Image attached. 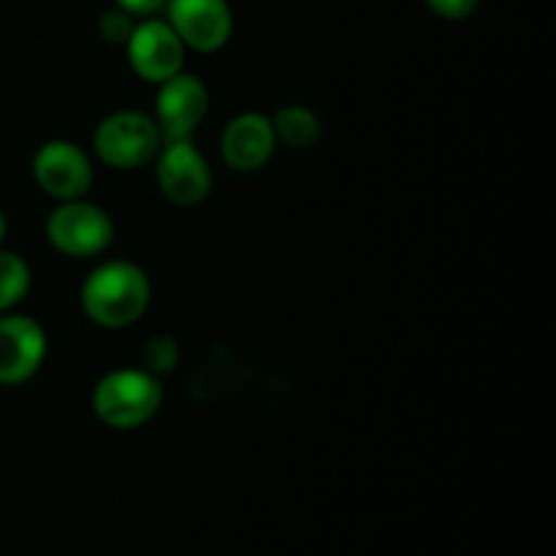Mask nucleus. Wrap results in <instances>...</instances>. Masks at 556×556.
<instances>
[{
  "mask_svg": "<svg viewBox=\"0 0 556 556\" xmlns=\"http://www.w3.org/2000/svg\"><path fill=\"white\" fill-rule=\"evenodd\" d=\"M3 237H5V215L3 210H0V242H3Z\"/></svg>",
  "mask_w": 556,
  "mask_h": 556,
  "instance_id": "a211bd4d",
  "label": "nucleus"
},
{
  "mask_svg": "<svg viewBox=\"0 0 556 556\" xmlns=\"http://www.w3.org/2000/svg\"><path fill=\"white\" fill-rule=\"evenodd\" d=\"M92 413L109 429H139L157 416L163 405L161 378L144 367H123L103 375L92 389Z\"/></svg>",
  "mask_w": 556,
  "mask_h": 556,
  "instance_id": "f03ea898",
  "label": "nucleus"
},
{
  "mask_svg": "<svg viewBox=\"0 0 556 556\" xmlns=\"http://www.w3.org/2000/svg\"><path fill=\"white\" fill-rule=\"evenodd\" d=\"M206 112H210V90L195 74L179 71L172 79L157 85L152 119H155L163 141L193 139Z\"/></svg>",
  "mask_w": 556,
  "mask_h": 556,
  "instance_id": "0eeeda50",
  "label": "nucleus"
},
{
  "mask_svg": "<svg viewBox=\"0 0 556 556\" xmlns=\"http://www.w3.org/2000/svg\"><path fill=\"white\" fill-rule=\"evenodd\" d=\"M271 125H275L277 144L282 141L291 150H313L320 136H324L320 117L309 106H302V103H288V106L277 109Z\"/></svg>",
  "mask_w": 556,
  "mask_h": 556,
  "instance_id": "f8f14e48",
  "label": "nucleus"
},
{
  "mask_svg": "<svg viewBox=\"0 0 556 556\" xmlns=\"http://www.w3.org/2000/svg\"><path fill=\"white\" fill-rule=\"evenodd\" d=\"M136 22H134V14H128L125 9H112L106 11V14L101 16V22H98V33H101V38L106 43H112V47H125L130 38V33H134Z\"/></svg>",
  "mask_w": 556,
  "mask_h": 556,
  "instance_id": "2eb2a0df",
  "label": "nucleus"
},
{
  "mask_svg": "<svg viewBox=\"0 0 556 556\" xmlns=\"http://www.w3.org/2000/svg\"><path fill=\"white\" fill-rule=\"evenodd\" d=\"M179 364V345L172 337H152L144 348V369L147 372L157 375L172 372Z\"/></svg>",
  "mask_w": 556,
  "mask_h": 556,
  "instance_id": "4468645a",
  "label": "nucleus"
},
{
  "mask_svg": "<svg viewBox=\"0 0 556 556\" xmlns=\"http://www.w3.org/2000/svg\"><path fill=\"white\" fill-rule=\"evenodd\" d=\"M168 25L185 49L217 52L233 33V16L226 0H168Z\"/></svg>",
  "mask_w": 556,
  "mask_h": 556,
  "instance_id": "1a4fd4ad",
  "label": "nucleus"
},
{
  "mask_svg": "<svg viewBox=\"0 0 556 556\" xmlns=\"http://www.w3.org/2000/svg\"><path fill=\"white\" fill-rule=\"evenodd\" d=\"M30 266L22 255L0 250V315L11 313L30 291Z\"/></svg>",
  "mask_w": 556,
  "mask_h": 556,
  "instance_id": "ddd939ff",
  "label": "nucleus"
},
{
  "mask_svg": "<svg viewBox=\"0 0 556 556\" xmlns=\"http://www.w3.org/2000/svg\"><path fill=\"white\" fill-rule=\"evenodd\" d=\"M47 358V331L30 315H0V386L27 383Z\"/></svg>",
  "mask_w": 556,
  "mask_h": 556,
  "instance_id": "9d476101",
  "label": "nucleus"
},
{
  "mask_svg": "<svg viewBox=\"0 0 556 556\" xmlns=\"http://www.w3.org/2000/svg\"><path fill=\"white\" fill-rule=\"evenodd\" d=\"M155 179L177 206H195L212 193V168L193 139L163 141L155 155Z\"/></svg>",
  "mask_w": 556,
  "mask_h": 556,
  "instance_id": "39448f33",
  "label": "nucleus"
},
{
  "mask_svg": "<svg viewBox=\"0 0 556 556\" xmlns=\"http://www.w3.org/2000/svg\"><path fill=\"white\" fill-rule=\"evenodd\" d=\"M168 0H117L119 9H125L128 14H139V16H150L157 14L161 9H166Z\"/></svg>",
  "mask_w": 556,
  "mask_h": 556,
  "instance_id": "f3484780",
  "label": "nucleus"
},
{
  "mask_svg": "<svg viewBox=\"0 0 556 556\" xmlns=\"http://www.w3.org/2000/svg\"><path fill=\"white\" fill-rule=\"evenodd\" d=\"M47 242L65 258H98L114 242V223L103 206L87 199L58 201L43 223Z\"/></svg>",
  "mask_w": 556,
  "mask_h": 556,
  "instance_id": "7ed1b4c3",
  "label": "nucleus"
},
{
  "mask_svg": "<svg viewBox=\"0 0 556 556\" xmlns=\"http://www.w3.org/2000/svg\"><path fill=\"white\" fill-rule=\"evenodd\" d=\"M277 136L271 117L261 112L237 114L220 134V155L239 174H253L271 161Z\"/></svg>",
  "mask_w": 556,
  "mask_h": 556,
  "instance_id": "9b49d317",
  "label": "nucleus"
},
{
  "mask_svg": "<svg viewBox=\"0 0 556 556\" xmlns=\"http://www.w3.org/2000/svg\"><path fill=\"white\" fill-rule=\"evenodd\" d=\"M92 161L68 139H49L33 155V179L54 201L85 199L92 188Z\"/></svg>",
  "mask_w": 556,
  "mask_h": 556,
  "instance_id": "423d86ee",
  "label": "nucleus"
},
{
  "mask_svg": "<svg viewBox=\"0 0 556 556\" xmlns=\"http://www.w3.org/2000/svg\"><path fill=\"white\" fill-rule=\"evenodd\" d=\"M125 52H128L134 74L152 85L172 79L174 74L182 71L185 63V43L163 20L139 22L125 43Z\"/></svg>",
  "mask_w": 556,
  "mask_h": 556,
  "instance_id": "6e6552de",
  "label": "nucleus"
},
{
  "mask_svg": "<svg viewBox=\"0 0 556 556\" xmlns=\"http://www.w3.org/2000/svg\"><path fill=\"white\" fill-rule=\"evenodd\" d=\"M161 144L163 136L155 119L144 112H134V109L112 112L96 125V134H92L96 155L117 172H134V168L152 163Z\"/></svg>",
  "mask_w": 556,
  "mask_h": 556,
  "instance_id": "20e7f679",
  "label": "nucleus"
},
{
  "mask_svg": "<svg viewBox=\"0 0 556 556\" xmlns=\"http://www.w3.org/2000/svg\"><path fill=\"white\" fill-rule=\"evenodd\" d=\"M427 5L443 20H465L478 9V0H427Z\"/></svg>",
  "mask_w": 556,
  "mask_h": 556,
  "instance_id": "dca6fc26",
  "label": "nucleus"
},
{
  "mask_svg": "<svg viewBox=\"0 0 556 556\" xmlns=\"http://www.w3.org/2000/svg\"><path fill=\"white\" fill-rule=\"evenodd\" d=\"M152 286L147 271L134 261H103L81 282L79 302L87 318L109 331L134 326L147 313Z\"/></svg>",
  "mask_w": 556,
  "mask_h": 556,
  "instance_id": "f257e3e1",
  "label": "nucleus"
}]
</instances>
